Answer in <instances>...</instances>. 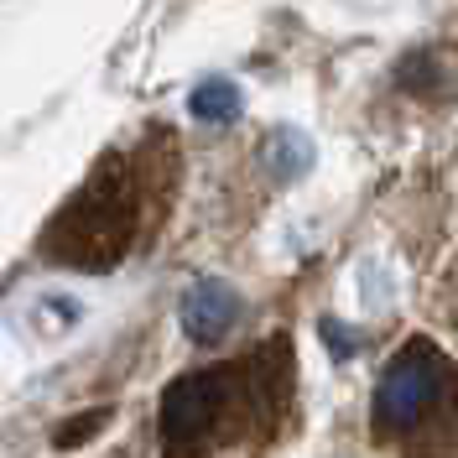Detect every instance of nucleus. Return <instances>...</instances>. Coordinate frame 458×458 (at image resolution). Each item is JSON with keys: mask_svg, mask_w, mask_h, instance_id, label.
<instances>
[{"mask_svg": "<svg viewBox=\"0 0 458 458\" xmlns=\"http://www.w3.org/2000/svg\"><path fill=\"white\" fill-rule=\"evenodd\" d=\"M136 225V193H131V177L125 162H105V167L89 177V188L63 208V219L47 234V250L68 266H110Z\"/></svg>", "mask_w": 458, "mask_h": 458, "instance_id": "f257e3e1", "label": "nucleus"}, {"mask_svg": "<svg viewBox=\"0 0 458 458\" xmlns=\"http://www.w3.org/2000/svg\"><path fill=\"white\" fill-rule=\"evenodd\" d=\"M443 354L428 339H411L396 360L386 365L380 386H375V422L380 432H411L422 428V417L432 411V396L443 386Z\"/></svg>", "mask_w": 458, "mask_h": 458, "instance_id": "f03ea898", "label": "nucleus"}, {"mask_svg": "<svg viewBox=\"0 0 458 458\" xmlns=\"http://www.w3.org/2000/svg\"><path fill=\"white\" fill-rule=\"evenodd\" d=\"M229 406V370H193L182 380H172L162 391V448L167 458H188L193 448H203V437L214 432V422Z\"/></svg>", "mask_w": 458, "mask_h": 458, "instance_id": "7ed1b4c3", "label": "nucleus"}, {"mask_svg": "<svg viewBox=\"0 0 458 458\" xmlns=\"http://www.w3.org/2000/svg\"><path fill=\"white\" fill-rule=\"evenodd\" d=\"M182 334L199 344H214L225 339L229 328H234V318H240V297H234V286L229 282H199L188 297H182Z\"/></svg>", "mask_w": 458, "mask_h": 458, "instance_id": "20e7f679", "label": "nucleus"}, {"mask_svg": "<svg viewBox=\"0 0 458 458\" xmlns=\"http://www.w3.org/2000/svg\"><path fill=\"white\" fill-rule=\"evenodd\" d=\"M193 114L199 120H214V125H225L240 114V89L225 84V79H208L203 89H193Z\"/></svg>", "mask_w": 458, "mask_h": 458, "instance_id": "39448f33", "label": "nucleus"}, {"mask_svg": "<svg viewBox=\"0 0 458 458\" xmlns=\"http://www.w3.org/2000/svg\"><path fill=\"white\" fill-rule=\"evenodd\" d=\"M84 428H63L57 432V448H73V443H84V437H94V432L105 428V411H89V417H79Z\"/></svg>", "mask_w": 458, "mask_h": 458, "instance_id": "423d86ee", "label": "nucleus"}]
</instances>
